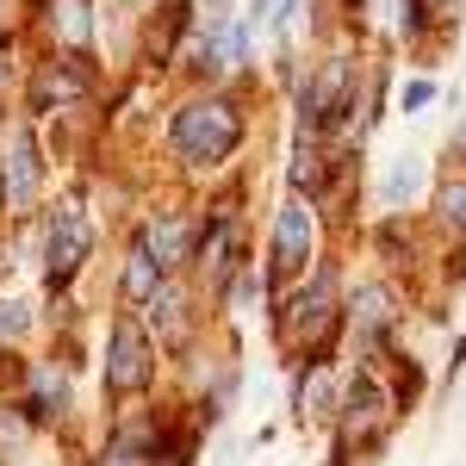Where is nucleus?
I'll return each mask as SVG.
<instances>
[{"label":"nucleus","mask_w":466,"mask_h":466,"mask_svg":"<svg viewBox=\"0 0 466 466\" xmlns=\"http://www.w3.org/2000/svg\"><path fill=\"white\" fill-rule=\"evenodd\" d=\"M168 144H175L180 162L212 168V162H224L230 149L243 144V112H237V100H224V94L187 100V106L175 112V125H168Z\"/></svg>","instance_id":"obj_1"},{"label":"nucleus","mask_w":466,"mask_h":466,"mask_svg":"<svg viewBox=\"0 0 466 466\" xmlns=\"http://www.w3.org/2000/svg\"><path fill=\"white\" fill-rule=\"evenodd\" d=\"M336 329H342L336 274H329V268H318V274H311V287H299L287 299V311H280V349H287V355H299V360H318V355H329Z\"/></svg>","instance_id":"obj_2"},{"label":"nucleus","mask_w":466,"mask_h":466,"mask_svg":"<svg viewBox=\"0 0 466 466\" xmlns=\"http://www.w3.org/2000/svg\"><path fill=\"white\" fill-rule=\"evenodd\" d=\"M398 423V398L373 380V373H355V386L336 404V461L349 466L355 454H373Z\"/></svg>","instance_id":"obj_3"},{"label":"nucleus","mask_w":466,"mask_h":466,"mask_svg":"<svg viewBox=\"0 0 466 466\" xmlns=\"http://www.w3.org/2000/svg\"><path fill=\"white\" fill-rule=\"evenodd\" d=\"M355 100H360L355 63H349V56H329V63H318V75H311L305 94H299V125H305L311 137H323L329 125H342V118L355 112Z\"/></svg>","instance_id":"obj_4"},{"label":"nucleus","mask_w":466,"mask_h":466,"mask_svg":"<svg viewBox=\"0 0 466 466\" xmlns=\"http://www.w3.org/2000/svg\"><path fill=\"white\" fill-rule=\"evenodd\" d=\"M149 380H156V349L137 329V318H118L112 323V342H106V392L131 398V392H144Z\"/></svg>","instance_id":"obj_5"},{"label":"nucleus","mask_w":466,"mask_h":466,"mask_svg":"<svg viewBox=\"0 0 466 466\" xmlns=\"http://www.w3.org/2000/svg\"><path fill=\"white\" fill-rule=\"evenodd\" d=\"M87 249H94V230H87L81 206H56L50 224H44V274H50V287L75 280V268L87 261Z\"/></svg>","instance_id":"obj_6"},{"label":"nucleus","mask_w":466,"mask_h":466,"mask_svg":"<svg viewBox=\"0 0 466 466\" xmlns=\"http://www.w3.org/2000/svg\"><path fill=\"white\" fill-rule=\"evenodd\" d=\"M37 180H44L37 137L32 131H13V137H6V162H0V206H6V212H25L37 199Z\"/></svg>","instance_id":"obj_7"},{"label":"nucleus","mask_w":466,"mask_h":466,"mask_svg":"<svg viewBox=\"0 0 466 466\" xmlns=\"http://www.w3.org/2000/svg\"><path fill=\"white\" fill-rule=\"evenodd\" d=\"M305 261H311V212H305V199H287L280 218H274V280H292V274H305Z\"/></svg>","instance_id":"obj_8"},{"label":"nucleus","mask_w":466,"mask_h":466,"mask_svg":"<svg viewBox=\"0 0 466 466\" xmlns=\"http://www.w3.org/2000/svg\"><path fill=\"white\" fill-rule=\"evenodd\" d=\"M25 100H32V112L75 106V100H87V75L75 69V63H37L32 87H25Z\"/></svg>","instance_id":"obj_9"},{"label":"nucleus","mask_w":466,"mask_h":466,"mask_svg":"<svg viewBox=\"0 0 466 466\" xmlns=\"http://www.w3.org/2000/svg\"><path fill=\"white\" fill-rule=\"evenodd\" d=\"M230 268H237V212H218L212 230L199 237V274H206V287H224Z\"/></svg>","instance_id":"obj_10"},{"label":"nucleus","mask_w":466,"mask_h":466,"mask_svg":"<svg viewBox=\"0 0 466 466\" xmlns=\"http://www.w3.org/2000/svg\"><path fill=\"white\" fill-rule=\"evenodd\" d=\"M144 249L156 255L162 268H180V261H187V249H193V224H187L180 212H162V218L144 230Z\"/></svg>","instance_id":"obj_11"},{"label":"nucleus","mask_w":466,"mask_h":466,"mask_svg":"<svg viewBox=\"0 0 466 466\" xmlns=\"http://www.w3.org/2000/svg\"><path fill=\"white\" fill-rule=\"evenodd\" d=\"M156 423H125V430L106 441V466H149L156 461Z\"/></svg>","instance_id":"obj_12"},{"label":"nucleus","mask_w":466,"mask_h":466,"mask_svg":"<svg viewBox=\"0 0 466 466\" xmlns=\"http://www.w3.org/2000/svg\"><path fill=\"white\" fill-rule=\"evenodd\" d=\"M292 417L305 423V417H329V360H305V373H299V392H292Z\"/></svg>","instance_id":"obj_13"},{"label":"nucleus","mask_w":466,"mask_h":466,"mask_svg":"<svg viewBox=\"0 0 466 466\" xmlns=\"http://www.w3.org/2000/svg\"><path fill=\"white\" fill-rule=\"evenodd\" d=\"M349 311H355V329L367 336V342H373V336H380V329L398 318V311H392V287H380V280L355 287V305H349Z\"/></svg>","instance_id":"obj_14"},{"label":"nucleus","mask_w":466,"mask_h":466,"mask_svg":"<svg viewBox=\"0 0 466 466\" xmlns=\"http://www.w3.org/2000/svg\"><path fill=\"white\" fill-rule=\"evenodd\" d=\"M162 274H168V268H162V261L137 243V249H131V261H125V299H131V305H149V299L162 292Z\"/></svg>","instance_id":"obj_15"},{"label":"nucleus","mask_w":466,"mask_h":466,"mask_svg":"<svg viewBox=\"0 0 466 466\" xmlns=\"http://www.w3.org/2000/svg\"><path fill=\"white\" fill-rule=\"evenodd\" d=\"M63 404H69L63 373H56V367H37L32 373V404H25V410H32L37 423H50V417H63Z\"/></svg>","instance_id":"obj_16"},{"label":"nucleus","mask_w":466,"mask_h":466,"mask_svg":"<svg viewBox=\"0 0 466 466\" xmlns=\"http://www.w3.org/2000/svg\"><path fill=\"white\" fill-rule=\"evenodd\" d=\"M417 187H423V162H417V156H398L392 175L380 180V199H386V206H410Z\"/></svg>","instance_id":"obj_17"},{"label":"nucleus","mask_w":466,"mask_h":466,"mask_svg":"<svg viewBox=\"0 0 466 466\" xmlns=\"http://www.w3.org/2000/svg\"><path fill=\"white\" fill-rule=\"evenodd\" d=\"M149 311H156V323H162L168 336H187V292H180V287L162 280V292L149 299Z\"/></svg>","instance_id":"obj_18"},{"label":"nucleus","mask_w":466,"mask_h":466,"mask_svg":"<svg viewBox=\"0 0 466 466\" xmlns=\"http://www.w3.org/2000/svg\"><path fill=\"white\" fill-rule=\"evenodd\" d=\"M50 25L69 37V44H87V37H94V25H87V0H56Z\"/></svg>","instance_id":"obj_19"},{"label":"nucleus","mask_w":466,"mask_h":466,"mask_svg":"<svg viewBox=\"0 0 466 466\" xmlns=\"http://www.w3.org/2000/svg\"><path fill=\"white\" fill-rule=\"evenodd\" d=\"M435 206H441V224H448L454 237H466V180H441Z\"/></svg>","instance_id":"obj_20"},{"label":"nucleus","mask_w":466,"mask_h":466,"mask_svg":"<svg viewBox=\"0 0 466 466\" xmlns=\"http://www.w3.org/2000/svg\"><path fill=\"white\" fill-rule=\"evenodd\" d=\"M180 25H187V0H175V6H168V19H162V32H149V56H156V63H162V56L175 50Z\"/></svg>","instance_id":"obj_21"},{"label":"nucleus","mask_w":466,"mask_h":466,"mask_svg":"<svg viewBox=\"0 0 466 466\" xmlns=\"http://www.w3.org/2000/svg\"><path fill=\"white\" fill-rule=\"evenodd\" d=\"M261 287H268V280H261V274H255V261H249V268H243V274H237V287H230V305H237V311H249L255 299H261Z\"/></svg>","instance_id":"obj_22"},{"label":"nucleus","mask_w":466,"mask_h":466,"mask_svg":"<svg viewBox=\"0 0 466 466\" xmlns=\"http://www.w3.org/2000/svg\"><path fill=\"white\" fill-rule=\"evenodd\" d=\"M435 100V81H410V87H404V112H423Z\"/></svg>","instance_id":"obj_23"},{"label":"nucleus","mask_w":466,"mask_h":466,"mask_svg":"<svg viewBox=\"0 0 466 466\" xmlns=\"http://www.w3.org/2000/svg\"><path fill=\"white\" fill-rule=\"evenodd\" d=\"M25 329V305H0V336H19Z\"/></svg>","instance_id":"obj_24"},{"label":"nucleus","mask_w":466,"mask_h":466,"mask_svg":"<svg viewBox=\"0 0 466 466\" xmlns=\"http://www.w3.org/2000/svg\"><path fill=\"white\" fill-rule=\"evenodd\" d=\"M454 149H461V156H466V118H461V131H454Z\"/></svg>","instance_id":"obj_25"},{"label":"nucleus","mask_w":466,"mask_h":466,"mask_svg":"<svg viewBox=\"0 0 466 466\" xmlns=\"http://www.w3.org/2000/svg\"><path fill=\"white\" fill-rule=\"evenodd\" d=\"M100 466H106V461H100Z\"/></svg>","instance_id":"obj_26"}]
</instances>
